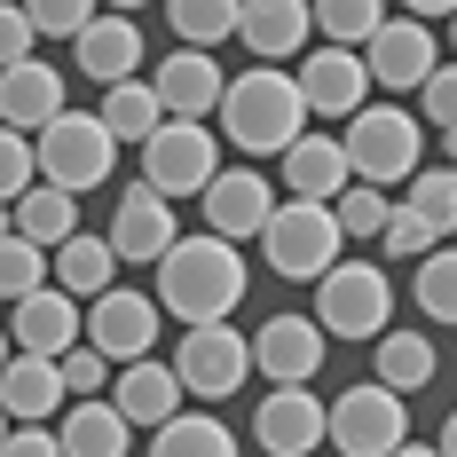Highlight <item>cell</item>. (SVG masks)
Here are the masks:
<instances>
[{"label":"cell","mask_w":457,"mask_h":457,"mask_svg":"<svg viewBox=\"0 0 457 457\" xmlns=\"http://www.w3.org/2000/svg\"><path fill=\"white\" fill-rule=\"evenodd\" d=\"M158 308L182 323V331H205V323H228V308H245V253L197 228L182 237L166 261H158Z\"/></svg>","instance_id":"obj_1"},{"label":"cell","mask_w":457,"mask_h":457,"mask_svg":"<svg viewBox=\"0 0 457 457\" xmlns=\"http://www.w3.org/2000/svg\"><path fill=\"white\" fill-rule=\"evenodd\" d=\"M221 135L237 142V158H284L292 142H308V95H300V71H269L253 63L245 79H228L221 103Z\"/></svg>","instance_id":"obj_2"},{"label":"cell","mask_w":457,"mask_h":457,"mask_svg":"<svg viewBox=\"0 0 457 457\" xmlns=\"http://www.w3.org/2000/svg\"><path fill=\"white\" fill-rule=\"evenodd\" d=\"M339 142H347L355 182H370V189H386V182L411 189L418 174H426V166H418V158H426V119H418V111H403V103H370V111H363Z\"/></svg>","instance_id":"obj_3"},{"label":"cell","mask_w":457,"mask_h":457,"mask_svg":"<svg viewBox=\"0 0 457 457\" xmlns=\"http://www.w3.org/2000/svg\"><path fill=\"white\" fill-rule=\"evenodd\" d=\"M261 253H269L276 276H292V284H323V276L347 261V228L331 205H300V197H284L276 205L269 237H261Z\"/></svg>","instance_id":"obj_4"},{"label":"cell","mask_w":457,"mask_h":457,"mask_svg":"<svg viewBox=\"0 0 457 457\" xmlns=\"http://www.w3.org/2000/svg\"><path fill=\"white\" fill-rule=\"evenodd\" d=\"M395 284H386V269H370V261H339V269L316 284V323L331 331V339H386L395 331Z\"/></svg>","instance_id":"obj_5"},{"label":"cell","mask_w":457,"mask_h":457,"mask_svg":"<svg viewBox=\"0 0 457 457\" xmlns=\"http://www.w3.org/2000/svg\"><path fill=\"white\" fill-rule=\"evenodd\" d=\"M111 166H119V135L103 127V111H63V119L40 135V182L71 189V197L103 189Z\"/></svg>","instance_id":"obj_6"},{"label":"cell","mask_w":457,"mask_h":457,"mask_svg":"<svg viewBox=\"0 0 457 457\" xmlns=\"http://www.w3.org/2000/svg\"><path fill=\"white\" fill-rule=\"evenodd\" d=\"M331 450L339 457H403L411 450V411H403V395L378 386V378L331 395Z\"/></svg>","instance_id":"obj_7"},{"label":"cell","mask_w":457,"mask_h":457,"mask_svg":"<svg viewBox=\"0 0 457 457\" xmlns=\"http://www.w3.org/2000/svg\"><path fill=\"white\" fill-rule=\"evenodd\" d=\"M142 182L158 197H205L221 182V135L213 127H189V119H166V135L142 150Z\"/></svg>","instance_id":"obj_8"},{"label":"cell","mask_w":457,"mask_h":457,"mask_svg":"<svg viewBox=\"0 0 457 457\" xmlns=\"http://www.w3.org/2000/svg\"><path fill=\"white\" fill-rule=\"evenodd\" d=\"M174 370H182V386L197 395V403H228V395H245V378H253V339H245L237 323L182 331V347H174Z\"/></svg>","instance_id":"obj_9"},{"label":"cell","mask_w":457,"mask_h":457,"mask_svg":"<svg viewBox=\"0 0 457 457\" xmlns=\"http://www.w3.org/2000/svg\"><path fill=\"white\" fill-rule=\"evenodd\" d=\"M158 323H166V308H158V292H111V300H95L87 308V347L95 355H111L119 370L150 363V347H158Z\"/></svg>","instance_id":"obj_10"},{"label":"cell","mask_w":457,"mask_h":457,"mask_svg":"<svg viewBox=\"0 0 457 457\" xmlns=\"http://www.w3.org/2000/svg\"><path fill=\"white\" fill-rule=\"evenodd\" d=\"M323 355H331V331H323L316 316H269L261 331H253V370L269 378V386H316Z\"/></svg>","instance_id":"obj_11"},{"label":"cell","mask_w":457,"mask_h":457,"mask_svg":"<svg viewBox=\"0 0 457 457\" xmlns=\"http://www.w3.org/2000/svg\"><path fill=\"white\" fill-rule=\"evenodd\" d=\"M8 339H16V355L63 363V355H79V347H87V300H71L63 284H47L40 300L8 308Z\"/></svg>","instance_id":"obj_12"},{"label":"cell","mask_w":457,"mask_h":457,"mask_svg":"<svg viewBox=\"0 0 457 457\" xmlns=\"http://www.w3.org/2000/svg\"><path fill=\"white\" fill-rule=\"evenodd\" d=\"M276 205H284V189L237 158V166H221V182L205 189V228H213V237H228V245H245V237L261 245V237H269V221H276Z\"/></svg>","instance_id":"obj_13"},{"label":"cell","mask_w":457,"mask_h":457,"mask_svg":"<svg viewBox=\"0 0 457 457\" xmlns=\"http://www.w3.org/2000/svg\"><path fill=\"white\" fill-rule=\"evenodd\" d=\"M253 442L269 457H316V442H331V403H316V386H269L253 411Z\"/></svg>","instance_id":"obj_14"},{"label":"cell","mask_w":457,"mask_h":457,"mask_svg":"<svg viewBox=\"0 0 457 457\" xmlns=\"http://www.w3.org/2000/svg\"><path fill=\"white\" fill-rule=\"evenodd\" d=\"M370 63L355 47H316V55H300V95H308V119H363L370 111Z\"/></svg>","instance_id":"obj_15"},{"label":"cell","mask_w":457,"mask_h":457,"mask_svg":"<svg viewBox=\"0 0 457 457\" xmlns=\"http://www.w3.org/2000/svg\"><path fill=\"white\" fill-rule=\"evenodd\" d=\"M150 87H158V103H166V119H189V127H205V119H221V103H228V71H221V55L174 47V55H158Z\"/></svg>","instance_id":"obj_16"},{"label":"cell","mask_w":457,"mask_h":457,"mask_svg":"<svg viewBox=\"0 0 457 457\" xmlns=\"http://www.w3.org/2000/svg\"><path fill=\"white\" fill-rule=\"evenodd\" d=\"M103 237L119 245V261H166V253L182 245V228H174V197H158L150 182H127V189H119V213H111Z\"/></svg>","instance_id":"obj_17"},{"label":"cell","mask_w":457,"mask_h":457,"mask_svg":"<svg viewBox=\"0 0 457 457\" xmlns=\"http://www.w3.org/2000/svg\"><path fill=\"white\" fill-rule=\"evenodd\" d=\"M276 189H284V197H300V205H339V197L355 189L347 142H331V135H308V142H292V150L276 158Z\"/></svg>","instance_id":"obj_18"},{"label":"cell","mask_w":457,"mask_h":457,"mask_svg":"<svg viewBox=\"0 0 457 457\" xmlns=\"http://www.w3.org/2000/svg\"><path fill=\"white\" fill-rule=\"evenodd\" d=\"M63 111H71V87H63L55 63H16V71H0V127H8V135L40 142Z\"/></svg>","instance_id":"obj_19"},{"label":"cell","mask_w":457,"mask_h":457,"mask_svg":"<svg viewBox=\"0 0 457 457\" xmlns=\"http://www.w3.org/2000/svg\"><path fill=\"white\" fill-rule=\"evenodd\" d=\"M63 403H71V386H63V363H40V355H8L0 370V411L8 426H63Z\"/></svg>","instance_id":"obj_20"},{"label":"cell","mask_w":457,"mask_h":457,"mask_svg":"<svg viewBox=\"0 0 457 457\" xmlns=\"http://www.w3.org/2000/svg\"><path fill=\"white\" fill-rule=\"evenodd\" d=\"M182 370L174 363H158V355H150V363H135V370H119V386H111V403H119V411H127V426H142V434H166V426H174V418H182Z\"/></svg>","instance_id":"obj_21"},{"label":"cell","mask_w":457,"mask_h":457,"mask_svg":"<svg viewBox=\"0 0 457 457\" xmlns=\"http://www.w3.org/2000/svg\"><path fill=\"white\" fill-rule=\"evenodd\" d=\"M71 55H79V71H87L95 87L111 95V87H127V79H142V24L127 8H103V24H95Z\"/></svg>","instance_id":"obj_22"},{"label":"cell","mask_w":457,"mask_h":457,"mask_svg":"<svg viewBox=\"0 0 457 457\" xmlns=\"http://www.w3.org/2000/svg\"><path fill=\"white\" fill-rule=\"evenodd\" d=\"M308 32H316L308 0H245V32L237 40L253 47L269 71H284V55H308Z\"/></svg>","instance_id":"obj_23"},{"label":"cell","mask_w":457,"mask_h":457,"mask_svg":"<svg viewBox=\"0 0 457 457\" xmlns=\"http://www.w3.org/2000/svg\"><path fill=\"white\" fill-rule=\"evenodd\" d=\"M363 63H370V79H378V87H418V95H426V79L442 71V63H434V32L411 24V16H395V24L363 47Z\"/></svg>","instance_id":"obj_24"},{"label":"cell","mask_w":457,"mask_h":457,"mask_svg":"<svg viewBox=\"0 0 457 457\" xmlns=\"http://www.w3.org/2000/svg\"><path fill=\"white\" fill-rule=\"evenodd\" d=\"M8 228H16V237H32L40 253H63L71 237H87V228H79V197H71V189H55V182H40L24 205H8Z\"/></svg>","instance_id":"obj_25"},{"label":"cell","mask_w":457,"mask_h":457,"mask_svg":"<svg viewBox=\"0 0 457 457\" xmlns=\"http://www.w3.org/2000/svg\"><path fill=\"white\" fill-rule=\"evenodd\" d=\"M55 284L71 292V300H111L119 292V245L111 237H71L63 253H55Z\"/></svg>","instance_id":"obj_26"},{"label":"cell","mask_w":457,"mask_h":457,"mask_svg":"<svg viewBox=\"0 0 457 457\" xmlns=\"http://www.w3.org/2000/svg\"><path fill=\"white\" fill-rule=\"evenodd\" d=\"M55 434H63V457H127V442H135L119 403H71Z\"/></svg>","instance_id":"obj_27"},{"label":"cell","mask_w":457,"mask_h":457,"mask_svg":"<svg viewBox=\"0 0 457 457\" xmlns=\"http://www.w3.org/2000/svg\"><path fill=\"white\" fill-rule=\"evenodd\" d=\"M434 339L426 331H386L378 347H370V378L378 386H395V395H418V386H434Z\"/></svg>","instance_id":"obj_28"},{"label":"cell","mask_w":457,"mask_h":457,"mask_svg":"<svg viewBox=\"0 0 457 457\" xmlns=\"http://www.w3.org/2000/svg\"><path fill=\"white\" fill-rule=\"evenodd\" d=\"M95 111H103V127H111L119 142H142V150L166 135V103H158V87H150V79H127V87H111Z\"/></svg>","instance_id":"obj_29"},{"label":"cell","mask_w":457,"mask_h":457,"mask_svg":"<svg viewBox=\"0 0 457 457\" xmlns=\"http://www.w3.org/2000/svg\"><path fill=\"white\" fill-rule=\"evenodd\" d=\"M166 24H174V40H182V47L213 55L221 40L245 32V0H174V8H166Z\"/></svg>","instance_id":"obj_30"},{"label":"cell","mask_w":457,"mask_h":457,"mask_svg":"<svg viewBox=\"0 0 457 457\" xmlns=\"http://www.w3.org/2000/svg\"><path fill=\"white\" fill-rule=\"evenodd\" d=\"M150 457H245V442L213 411H182L166 434H150Z\"/></svg>","instance_id":"obj_31"},{"label":"cell","mask_w":457,"mask_h":457,"mask_svg":"<svg viewBox=\"0 0 457 457\" xmlns=\"http://www.w3.org/2000/svg\"><path fill=\"white\" fill-rule=\"evenodd\" d=\"M47 284H55V253H40L32 237H0V292H8V308H24V300H40Z\"/></svg>","instance_id":"obj_32"},{"label":"cell","mask_w":457,"mask_h":457,"mask_svg":"<svg viewBox=\"0 0 457 457\" xmlns=\"http://www.w3.org/2000/svg\"><path fill=\"white\" fill-rule=\"evenodd\" d=\"M386 24H395V16H386L378 0H323V8H316V32H323V47H355V55H363V47L378 40Z\"/></svg>","instance_id":"obj_33"},{"label":"cell","mask_w":457,"mask_h":457,"mask_svg":"<svg viewBox=\"0 0 457 457\" xmlns=\"http://www.w3.org/2000/svg\"><path fill=\"white\" fill-rule=\"evenodd\" d=\"M331 213H339V228H347V245H386V228H395V197L370 189V182H355Z\"/></svg>","instance_id":"obj_34"},{"label":"cell","mask_w":457,"mask_h":457,"mask_svg":"<svg viewBox=\"0 0 457 457\" xmlns=\"http://www.w3.org/2000/svg\"><path fill=\"white\" fill-rule=\"evenodd\" d=\"M403 205H411L434 237H450V228H457V166H426V174L403 189Z\"/></svg>","instance_id":"obj_35"},{"label":"cell","mask_w":457,"mask_h":457,"mask_svg":"<svg viewBox=\"0 0 457 457\" xmlns=\"http://www.w3.org/2000/svg\"><path fill=\"white\" fill-rule=\"evenodd\" d=\"M411 292H418V308H426L434 323H457V253H450V245H442L434 261H418Z\"/></svg>","instance_id":"obj_36"},{"label":"cell","mask_w":457,"mask_h":457,"mask_svg":"<svg viewBox=\"0 0 457 457\" xmlns=\"http://www.w3.org/2000/svg\"><path fill=\"white\" fill-rule=\"evenodd\" d=\"M24 8H32V32H40V40H71V47L103 24L95 0H24Z\"/></svg>","instance_id":"obj_37"},{"label":"cell","mask_w":457,"mask_h":457,"mask_svg":"<svg viewBox=\"0 0 457 457\" xmlns=\"http://www.w3.org/2000/svg\"><path fill=\"white\" fill-rule=\"evenodd\" d=\"M32 189H40V142L0 127V197H8V205H24Z\"/></svg>","instance_id":"obj_38"},{"label":"cell","mask_w":457,"mask_h":457,"mask_svg":"<svg viewBox=\"0 0 457 457\" xmlns=\"http://www.w3.org/2000/svg\"><path fill=\"white\" fill-rule=\"evenodd\" d=\"M111 355H95V347H79V355H63V386H71V403H111V386H119V378H111Z\"/></svg>","instance_id":"obj_39"},{"label":"cell","mask_w":457,"mask_h":457,"mask_svg":"<svg viewBox=\"0 0 457 457\" xmlns=\"http://www.w3.org/2000/svg\"><path fill=\"white\" fill-rule=\"evenodd\" d=\"M32 47H40V32H32V8H24V0H8V8H0V55H8V63H0V71H16V63H40Z\"/></svg>","instance_id":"obj_40"},{"label":"cell","mask_w":457,"mask_h":457,"mask_svg":"<svg viewBox=\"0 0 457 457\" xmlns=\"http://www.w3.org/2000/svg\"><path fill=\"white\" fill-rule=\"evenodd\" d=\"M418 119H434L442 135H457V63H442V71L426 79V95H418Z\"/></svg>","instance_id":"obj_41"},{"label":"cell","mask_w":457,"mask_h":457,"mask_svg":"<svg viewBox=\"0 0 457 457\" xmlns=\"http://www.w3.org/2000/svg\"><path fill=\"white\" fill-rule=\"evenodd\" d=\"M0 457H63V434H47V426H8Z\"/></svg>","instance_id":"obj_42"},{"label":"cell","mask_w":457,"mask_h":457,"mask_svg":"<svg viewBox=\"0 0 457 457\" xmlns=\"http://www.w3.org/2000/svg\"><path fill=\"white\" fill-rule=\"evenodd\" d=\"M442 457H457V411H450V426H442Z\"/></svg>","instance_id":"obj_43"},{"label":"cell","mask_w":457,"mask_h":457,"mask_svg":"<svg viewBox=\"0 0 457 457\" xmlns=\"http://www.w3.org/2000/svg\"><path fill=\"white\" fill-rule=\"evenodd\" d=\"M403 457H442V442H411V450H403Z\"/></svg>","instance_id":"obj_44"},{"label":"cell","mask_w":457,"mask_h":457,"mask_svg":"<svg viewBox=\"0 0 457 457\" xmlns=\"http://www.w3.org/2000/svg\"><path fill=\"white\" fill-rule=\"evenodd\" d=\"M442 166H457V135H442Z\"/></svg>","instance_id":"obj_45"},{"label":"cell","mask_w":457,"mask_h":457,"mask_svg":"<svg viewBox=\"0 0 457 457\" xmlns=\"http://www.w3.org/2000/svg\"><path fill=\"white\" fill-rule=\"evenodd\" d=\"M450 40H457V24H450Z\"/></svg>","instance_id":"obj_46"}]
</instances>
